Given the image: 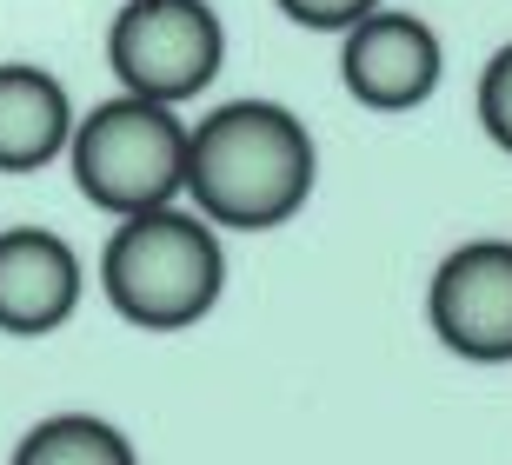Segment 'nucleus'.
<instances>
[{
  "instance_id": "nucleus-5",
  "label": "nucleus",
  "mask_w": 512,
  "mask_h": 465,
  "mask_svg": "<svg viewBox=\"0 0 512 465\" xmlns=\"http://www.w3.org/2000/svg\"><path fill=\"white\" fill-rule=\"evenodd\" d=\"M426 319L446 353L473 366L512 359V240H466L439 260L426 286Z\"/></svg>"
},
{
  "instance_id": "nucleus-7",
  "label": "nucleus",
  "mask_w": 512,
  "mask_h": 465,
  "mask_svg": "<svg viewBox=\"0 0 512 465\" xmlns=\"http://www.w3.org/2000/svg\"><path fill=\"white\" fill-rule=\"evenodd\" d=\"M80 306V260L47 226H7L0 233V333L47 339Z\"/></svg>"
},
{
  "instance_id": "nucleus-3",
  "label": "nucleus",
  "mask_w": 512,
  "mask_h": 465,
  "mask_svg": "<svg viewBox=\"0 0 512 465\" xmlns=\"http://www.w3.org/2000/svg\"><path fill=\"white\" fill-rule=\"evenodd\" d=\"M67 167H74L80 200L114 213V220L173 206L187 186V120H180V107L120 93L87 120H74Z\"/></svg>"
},
{
  "instance_id": "nucleus-1",
  "label": "nucleus",
  "mask_w": 512,
  "mask_h": 465,
  "mask_svg": "<svg viewBox=\"0 0 512 465\" xmlns=\"http://www.w3.org/2000/svg\"><path fill=\"white\" fill-rule=\"evenodd\" d=\"M320 180L313 133L280 100H227L200 127H187V193L207 226L266 233L293 220Z\"/></svg>"
},
{
  "instance_id": "nucleus-6",
  "label": "nucleus",
  "mask_w": 512,
  "mask_h": 465,
  "mask_svg": "<svg viewBox=\"0 0 512 465\" xmlns=\"http://www.w3.org/2000/svg\"><path fill=\"white\" fill-rule=\"evenodd\" d=\"M439 74H446V47L419 14L399 7H373L340 34V80L346 93L373 113H413L433 100Z\"/></svg>"
},
{
  "instance_id": "nucleus-11",
  "label": "nucleus",
  "mask_w": 512,
  "mask_h": 465,
  "mask_svg": "<svg viewBox=\"0 0 512 465\" xmlns=\"http://www.w3.org/2000/svg\"><path fill=\"white\" fill-rule=\"evenodd\" d=\"M293 27H306V34H346L360 14H373L380 0H273Z\"/></svg>"
},
{
  "instance_id": "nucleus-9",
  "label": "nucleus",
  "mask_w": 512,
  "mask_h": 465,
  "mask_svg": "<svg viewBox=\"0 0 512 465\" xmlns=\"http://www.w3.org/2000/svg\"><path fill=\"white\" fill-rule=\"evenodd\" d=\"M7 465H140L133 439L100 412H54L14 446Z\"/></svg>"
},
{
  "instance_id": "nucleus-10",
  "label": "nucleus",
  "mask_w": 512,
  "mask_h": 465,
  "mask_svg": "<svg viewBox=\"0 0 512 465\" xmlns=\"http://www.w3.org/2000/svg\"><path fill=\"white\" fill-rule=\"evenodd\" d=\"M473 107H479V127H486V140H493L499 153H512V40L499 47L493 60H486Z\"/></svg>"
},
{
  "instance_id": "nucleus-8",
  "label": "nucleus",
  "mask_w": 512,
  "mask_h": 465,
  "mask_svg": "<svg viewBox=\"0 0 512 465\" xmlns=\"http://www.w3.org/2000/svg\"><path fill=\"white\" fill-rule=\"evenodd\" d=\"M74 140V100L47 67L0 60V173L54 167Z\"/></svg>"
},
{
  "instance_id": "nucleus-2",
  "label": "nucleus",
  "mask_w": 512,
  "mask_h": 465,
  "mask_svg": "<svg viewBox=\"0 0 512 465\" xmlns=\"http://www.w3.org/2000/svg\"><path fill=\"white\" fill-rule=\"evenodd\" d=\"M100 286L140 333H187L227 293V246L200 213L153 206L114 226L100 253Z\"/></svg>"
},
{
  "instance_id": "nucleus-4",
  "label": "nucleus",
  "mask_w": 512,
  "mask_h": 465,
  "mask_svg": "<svg viewBox=\"0 0 512 465\" xmlns=\"http://www.w3.org/2000/svg\"><path fill=\"white\" fill-rule=\"evenodd\" d=\"M107 67L120 93L187 107L227 67V27L207 0H127L107 27Z\"/></svg>"
}]
</instances>
